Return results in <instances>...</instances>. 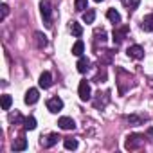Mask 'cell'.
<instances>
[{
	"label": "cell",
	"mask_w": 153,
	"mask_h": 153,
	"mask_svg": "<svg viewBox=\"0 0 153 153\" xmlns=\"http://www.w3.org/2000/svg\"><path fill=\"white\" fill-rule=\"evenodd\" d=\"M144 139H146V137L140 135V133H131V135L126 137L124 148H126V149H139V148L144 146Z\"/></svg>",
	"instance_id": "6da1fadb"
},
{
	"label": "cell",
	"mask_w": 153,
	"mask_h": 153,
	"mask_svg": "<svg viewBox=\"0 0 153 153\" xmlns=\"http://www.w3.org/2000/svg\"><path fill=\"white\" fill-rule=\"evenodd\" d=\"M40 13H42V18L45 22V25L49 27L51 25V15H52V9H51V2L49 0H42L40 4Z\"/></svg>",
	"instance_id": "7a4b0ae2"
},
{
	"label": "cell",
	"mask_w": 153,
	"mask_h": 153,
	"mask_svg": "<svg viewBox=\"0 0 153 153\" xmlns=\"http://www.w3.org/2000/svg\"><path fill=\"white\" fill-rule=\"evenodd\" d=\"M128 33H130V27H128V25L115 27V29H114V34H112L114 43H115V45H121V43H123V40H124V36H126Z\"/></svg>",
	"instance_id": "3957f363"
},
{
	"label": "cell",
	"mask_w": 153,
	"mask_h": 153,
	"mask_svg": "<svg viewBox=\"0 0 153 153\" xmlns=\"http://www.w3.org/2000/svg\"><path fill=\"white\" fill-rule=\"evenodd\" d=\"M90 97H92V90H90L88 81H87V79L79 81V99H81V101H88Z\"/></svg>",
	"instance_id": "277c9868"
},
{
	"label": "cell",
	"mask_w": 153,
	"mask_h": 153,
	"mask_svg": "<svg viewBox=\"0 0 153 153\" xmlns=\"http://www.w3.org/2000/svg\"><path fill=\"white\" fill-rule=\"evenodd\" d=\"M126 54H128V58H131V59H142V58H144V49H142L140 45H131V47H128Z\"/></svg>",
	"instance_id": "5b68a950"
},
{
	"label": "cell",
	"mask_w": 153,
	"mask_h": 153,
	"mask_svg": "<svg viewBox=\"0 0 153 153\" xmlns=\"http://www.w3.org/2000/svg\"><path fill=\"white\" fill-rule=\"evenodd\" d=\"M61 108H63V101H61L59 97H51V99L47 101V110H49V112L58 114Z\"/></svg>",
	"instance_id": "8992f818"
},
{
	"label": "cell",
	"mask_w": 153,
	"mask_h": 153,
	"mask_svg": "<svg viewBox=\"0 0 153 153\" xmlns=\"http://www.w3.org/2000/svg\"><path fill=\"white\" fill-rule=\"evenodd\" d=\"M38 99H40V92H38L36 88H29V90L25 92V97H24L25 105H34Z\"/></svg>",
	"instance_id": "52a82bcc"
},
{
	"label": "cell",
	"mask_w": 153,
	"mask_h": 153,
	"mask_svg": "<svg viewBox=\"0 0 153 153\" xmlns=\"http://www.w3.org/2000/svg\"><path fill=\"white\" fill-rule=\"evenodd\" d=\"M108 101H110V92H108V90L103 92V94L99 92V94H97V99L94 101V106H96V108H105Z\"/></svg>",
	"instance_id": "ba28073f"
},
{
	"label": "cell",
	"mask_w": 153,
	"mask_h": 153,
	"mask_svg": "<svg viewBox=\"0 0 153 153\" xmlns=\"http://www.w3.org/2000/svg\"><path fill=\"white\" fill-rule=\"evenodd\" d=\"M58 126L61 130H74L76 128V123L70 119V117H59L58 119Z\"/></svg>",
	"instance_id": "9c48e42d"
},
{
	"label": "cell",
	"mask_w": 153,
	"mask_h": 153,
	"mask_svg": "<svg viewBox=\"0 0 153 153\" xmlns=\"http://www.w3.org/2000/svg\"><path fill=\"white\" fill-rule=\"evenodd\" d=\"M59 139H61V137H59L58 133H51V135H47L45 139H42V146H43V148H52Z\"/></svg>",
	"instance_id": "30bf717a"
},
{
	"label": "cell",
	"mask_w": 153,
	"mask_h": 153,
	"mask_svg": "<svg viewBox=\"0 0 153 153\" xmlns=\"http://www.w3.org/2000/svg\"><path fill=\"white\" fill-rule=\"evenodd\" d=\"M38 83H40V87H42V88H49V87L52 85V76H51V72H47V70H45V72H42L40 81H38Z\"/></svg>",
	"instance_id": "8fae6325"
},
{
	"label": "cell",
	"mask_w": 153,
	"mask_h": 153,
	"mask_svg": "<svg viewBox=\"0 0 153 153\" xmlns=\"http://www.w3.org/2000/svg\"><path fill=\"white\" fill-rule=\"evenodd\" d=\"M78 72H81V74H85L88 68H90V59L87 58V56H79V61H78Z\"/></svg>",
	"instance_id": "7c38bea8"
},
{
	"label": "cell",
	"mask_w": 153,
	"mask_h": 153,
	"mask_svg": "<svg viewBox=\"0 0 153 153\" xmlns=\"http://www.w3.org/2000/svg\"><path fill=\"white\" fill-rule=\"evenodd\" d=\"M140 27H142V31H148V33H151V31H153V15H148V16H144V18H142V24H140Z\"/></svg>",
	"instance_id": "4fadbf2b"
},
{
	"label": "cell",
	"mask_w": 153,
	"mask_h": 153,
	"mask_svg": "<svg viewBox=\"0 0 153 153\" xmlns=\"http://www.w3.org/2000/svg\"><path fill=\"white\" fill-rule=\"evenodd\" d=\"M13 149H15V151H24V149H27V139L18 137V139L13 142Z\"/></svg>",
	"instance_id": "5bb4252c"
},
{
	"label": "cell",
	"mask_w": 153,
	"mask_h": 153,
	"mask_svg": "<svg viewBox=\"0 0 153 153\" xmlns=\"http://www.w3.org/2000/svg\"><path fill=\"white\" fill-rule=\"evenodd\" d=\"M83 52H85V43L81 40H78V42L72 45V54L74 56H83Z\"/></svg>",
	"instance_id": "9a60e30c"
},
{
	"label": "cell",
	"mask_w": 153,
	"mask_h": 153,
	"mask_svg": "<svg viewBox=\"0 0 153 153\" xmlns=\"http://www.w3.org/2000/svg\"><path fill=\"white\" fill-rule=\"evenodd\" d=\"M106 16H108V20H110L112 24H115V25L121 24V15H119L115 9H108V11H106Z\"/></svg>",
	"instance_id": "2e32d148"
},
{
	"label": "cell",
	"mask_w": 153,
	"mask_h": 153,
	"mask_svg": "<svg viewBox=\"0 0 153 153\" xmlns=\"http://www.w3.org/2000/svg\"><path fill=\"white\" fill-rule=\"evenodd\" d=\"M126 121H128L131 126H139V124H142V123L146 121V117H140V115H133V114H131V115L126 117Z\"/></svg>",
	"instance_id": "e0dca14e"
},
{
	"label": "cell",
	"mask_w": 153,
	"mask_h": 153,
	"mask_svg": "<svg viewBox=\"0 0 153 153\" xmlns=\"http://www.w3.org/2000/svg\"><path fill=\"white\" fill-rule=\"evenodd\" d=\"M70 33H72L74 36H78V38H79V36L83 34V27H81L78 22H70Z\"/></svg>",
	"instance_id": "ac0fdd59"
},
{
	"label": "cell",
	"mask_w": 153,
	"mask_h": 153,
	"mask_svg": "<svg viewBox=\"0 0 153 153\" xmlns=\"http://www.w3.org/2000/svg\"><path fill=\"white\" fill-rule=\"evenodd\" d=\"M94 18H96V11H94V9H87V11L83 13V22H85V24H92Z\"/></svg>",
	"instance_id": "d6986e66"
},
{
	"label": "cell",
	"mask_w": 153,
	"mask_h": 153,
	"mask_svg": "<svg viewBox=\"0 0 153 153\" xmlns=\"http://www.w3.org/2000/svg\"><path fill=\"white\" fill-rule=\"evenodd\" d=\"M25 119L22 117V114L20 112H15V114H9V123H13V124H20V123H24Z\"/></svg>",
	"instance_id": "ffe728a7"
},
{
	"label": "cell",
	"mask_w": 153,
	"mask_h": 153,
	"mask_svg": "<svg viewBox=\"0 0 153 153\" xmlns=\"http://www.w3.org/2000/svg\"><path fill=\"white\" fill-rule=\"evenodd\" d=\"M87 4H88V0H74V7H76V11H79V13L88 9Z\"/></svg>",
	"instance_id": "44dd1931"
},
{
	"label": "cell",
	"mask_w": 153,
	"mask_h": 153,
	"mask_svg": "<svg viewBox=\"0 0 153 153\" xmlns=\"http://www.w3.org/2000/svg\"><path fill=\"white\" fill-rule=\"evenodd\" d=\"M24 128H25V130H34V128H36V119H34V117H25Z\"/></svg>",
	"instance_id": "7402d4cb"
},
{
	"label": "cell",
	"mask_w": 153,
	"mask_h": 153,
	"mask_svg": "<svg viewBox=\"0 0 153 153\" xmlns=\"http://www.w3.org/2000/svg\"><path fill=\"white\" fill-rule=\"evenodd\" d=\"M63 146L67 149H76V148H78V140H76V139H65L63 140Z\"/></svg>",
	"instance_id": "603a6c76"
},
{
	"label": "cell",
	"mask_w": 153,
	"mask_h": 153,
	"mask_svg": "<svg viewBox=\"0 0 153 153\" xmlns=\"http://www.w3.org/2000/svg\"><path fill=\"white\" fill-rule=\"evenodd\" d=\"M34 38H36V43H38V47H40V49L47 45V40H45V36H43L42 33H36V34H34Z\"/></svg>",
	"instance_id": "cb8c5ba5"
},
{
	"label": "cell",
	"mask_w": 153,
	"mask_h": 153,
	"mask_svg": "<svg viewBox=\"0 0 153 153\" xmlns=\"http://www.w3.org/2000/svg\"><path fill=\"white\" fill-rule=\"evenodd\" d=\"M11 103H13V99H11V96H2V108L4 110H9L11 108Z\"/></svg>",
	"instance_id": "d4e9b609"
},
{
	"label": "cell",
	"mask_w": 153,
	"mask_h": 153,
	"mask_svg": "<svg viewBox=\"0 0 153 153\" xmlns=\"http://www.w3.org/2000/svg\"><path fill=\"white\" fill-rule=\"evenodd\" d=\"M139 4H140V0H128V2H126L128 11H135V9L139 7Z\"/></svg>",
	"instance_id": "484cf974"
},
{
	"label": "cell",
	"mask_w": 153,
	"mask_h": 153,
	"mask_svg": "<svg viewBox=\"0 0 153 153\" xmlns=\"http://www.w3.org/2000/svg\"><path fill=\"white\" fill-rule=\"evenodd\" d=\"M0 9H2L0 20H6V16H7V13H9V7H7V4H2V6H0Z\"/></svg>",
	"instance_id": "4316f807"
},
{
	"label": "cell",
	"mask_w": 153,
	"mask_h": 153,
	"mask_svg": "<svg viewBox=\"0 0 153 153\" xmlns=\"http://www.w3.org/2000/svg\"><path fill=\"white\" fill-rule=\"evenodd\" d=\"M105 79H106V72H105V70H103V72L99 70V74L96 76V81H97V83H103Z\"/></svg>",
	"instance_id": "83f0119b"
},
{
	"label": "cell",
	"mask_w": 153,
	"mask_h": 153,
	"mask_svg": "<svg viewBox=\"0 0 153 153\" xmlns=\"http://www.w3.org/2000/svg\"><path fill=\"white\" fill-rule=\"evenodd\" d=\"M148 133H149V135H153V128H149V130H148Z\"/></svg>",
	"instance_id": "f1b7e54d"
},
{
	"label": "cell",
	"mask_w": 153,
	"mask_h": 153,
	"mask_svg": "<svg viewBox=\"0 0 153 153\" xmlns=\"http://www.w3.org/2000/svg\"><path fill=\"white\" fill-rule=\"evenodd\" d=\"M94 2H103V0H94Z\"/></svg>",
	"instance_id": "f546056e"
}]
</instances>
